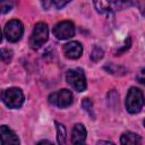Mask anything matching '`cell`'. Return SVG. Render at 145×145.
Wrapping results in <instances>:
<instances>
[{
    "label": "cell",
    "instance_id": "obj_1",
    "mask_svg": "<svg viewBox=\"0 0 145 145\" xmlns=\"http://www.w3.org/2000/svg\"><path fill=\"white\" fill-rule=\"evenodd\" d=\"M144 105V94L137 87H131L126 96V108L130 113H138Z\"/></svg>",
    "mask_w": 145,
    "mask_h": 145
},
{
    "label": "cell",
    "instance_id": "obj_17",
    "mask_svg": "<svg viewBox=\"0 0 145 145\" xmlns=\"http://www.w3.org/2000/svg\"><path fill=\"white\" fill-rule=\"evenodd\" d=\"M12 58V51L8 49H1V59L5 62H9Z\"/></svg>",
    "mask_w": 145,
    "mask_h": 145
},
{
    "label": "cell",
    "instance_id": "obj_8",
    "mask_svg": "<svg viewBox=\"0 0 145 145\" xmlns=\"http://www.w3.org/2000/svg\"><path fill=\"white\" fill-rule=\"evenodd\" d=\"M62 51H63V53H65V56L67 58H69V59H77L83 53V46H82V44L79 42L71 41V42H68V43L63 44Z\"/></svg>",
    "mask_w": 145,
    "mask_h": 145
},
{
    "label": "cell",
    "instance_id": "obj_4",
    "mask_svg": "<svg viewBox=\"0 0 145 145\" xmlns=\"http://www.w3.org/2000/svg\"><path fill=\"white\" fill-rule=\"evenodd\" d=\"M67 83L77 92H84L86 89V77L82 69H69L66 72Z\"/></svg>",
    "mask_w": 145,
    "mask_h": 145
},
{
    "label": "cell",
    "instance_id": "obj_12",
    "mask_svg": "<svg viewBox=\"0 0 145 145\" xmlns=\"http://www.w3.org/2000/svg\"><path fill=\"white\" fill-rule=\"evenodd\" d=\"M94 7L96 9L97 12H100L101 15L104 16H111L113 14V8L111 7L110 2L106 1H94Z\"/></svg>",
    "mask_w": 145,
    "mask_h": 145
},
{
    "label": "cell",
    "instance_id": "obj_18",
    "mask_svg": "<svg viewBox=\"0 0 145 145\" xmlns=\"http://www.w3.org/2000/svg\"><path fill=\"white\" fill-rule=\"evenodd\" d=\"M12 8V3L9 2V1H2L0 3V9H1V12L2 14H6L8 11H10Z\"/></svg>",
    "mask_w": 145,
    "mask_h": 145
},
{
    "label": "cell",
    "instance_id": "obj_5",
    "mask_svg": "<svg viewBox=\"0 0 145 145\" xmlns=\"http://www.w3.org/2000/svg\"><path fill=\"white\" fill-rule=\"evenodd\" d=\"M24 33V26L20 20L18 19H11L9 20L5 28H3V34L6 39L10 42H17L20 40Z\"/></svg>",
    "mask_w": 145,
    "mask_h": 145
},
{
    "label": "cell",
    "instance_id": "obj_7",
    "mask_svg": "<svg viewBox=\"0 0 145 145\" xmlns=\"http://www.w3.org/2000/svg\"><path fill=\"white\" fill-rule=\"evenodd\" d=\"M53 34L58 40H67L75 35V26L70 20L58 23L53 27Z\"/></svg>",
    "mask_w": 145,
    "mask_h": 145
},
{
    "label": "cell",
    "instance_id": "obj_10",
    "mask_svg": "<svg viewBox=\"0 0 145 145\" xmlns=\"http://www.w3.org/2000/svg\"><path fill=\"white\" fill-rule=\"evenodd\" d=\"M72 145H86V129L84 125L76 123L71 130Z\"/></svg>",
    "mask_w": 145,
    "mask_h": 145
},
{
    "label": "cell",
    "instance_id": "obj_15",
    "mask_svg": "<svg viewBox=\"0 0 145 145\" xmlns=\"http://www.w3.org/2000/svg\"><path fill=\"white\" fill-rule=\"evenodd\" d=\"M103 54H104V52H103V50L100 48V46H97V45H95L94 48H93V50H92V52H91V59L93 60V61H99V60H101L102 58H103Z\"/></svg>",
    "mask_w": 145,
    "mask_h": 145
},
{
    "label": "cell",
    "instance_id": "obj_2",
    "mask_svg": "<svg viewBox=\"0 0 145 145\" xmlns=\"http://www.w3.org/2000/svg\"><path fill=\"white\" fill-rule=\"evenodd\" d=\"M2 102L10 109H18L24 103V94L20 88L10 87L2 92Z\"/></svg>",
    "mask_w": 145,
    "mask_h": 145
},
{
    "label": "cell",
    "instance_id": "obj_25",
    "mask_svg": "<svg viewBox=\"0 0 145 145\" xmlns=\"http://www.w3.org/2000/svg\"><path fill=\"white\" fill-rule=\"evenodd\" d=\"M144 126H145V120H144Z\"/></svg>",
    "mask_w": 145,
    "mask_h": 145
},
{
    "label": "cell",
    "instance_id": "obj_6",
    "mask_svg": "<svg viewBox=\"0 0 145 145\" xmlns=\"http://www.w3.org/2000/svg\"><path fill=\"white\" fill-rule=\"evenodd\" d=\"M72 101H74V96H72L71 92L66 88L59 89V91L50 94V96H49V102L58 108L69 106L72 103Z\"/></svg>",
    "mask_w": 145,
    "mask_h": 145
},
{
    "label": "cell",
    "instance_id": "obj_9",
    "mask_svg": "<svg viewBox=\"0 0 145 145\" xmlns=\"http://www.w3.org/2000/svg\"><path fill=\"white\" fill-rule=\"evenodd\" d=\"M0 135H1L2 145H19L20 144L19 138L16 135V133L5 125H2L0 128Z\"/></svg>",
    "mask_w": 145,
    "mask_h": 145
},
{
    "label": "cell",
    "instance_id": "obj_14",
    "mask_svg": "<svg viewBox=\"0 0 145 145\" xmlns=\"http://www.w3.org/2000/svg\"><path fill=\"white\" fill-rule=\"evenodd\" d=\"M54 123L57 126V139H58V144L59 145H67V142H66V128H65V126L61 125L58 121H56Z\"/></svg>",
    "mask_w": 145,
    "mask_h": 145
},
{
    "label": "cell",
    "instance_id": "obj_20",
    "mask_svg": "<svg viewBox=\"0 0 145 145\" xmlns=\"http://www.w3.org/2000/svg\"><path fill=\"white\" fill-rule=\"evenodd\" d=\"M68 3H69V1H63V0H54V1H52V5L57 9H61V8H63Z\"/></svg>",
    "mask_w": 145,
    "mask_h": 145
},
{
    "label": "cell",
    "instance_id": "obj_23",
    "mask_svg": "<svg viewBox=\"0 0 145 145\" xmlns=\"http://www.w3.org/2000/svg\"><path fill=\"white\" fill-rule=\"evenodd\" d=\"M37 145H53V144L49 140H41V142L37 143Z\"/></svg>",
    "mask_w": 145,
    "mask_h": 145
},
{
    "label": "cell",
    "instance_id": "obj_16",
    "mask_svg": "<svg viewBox=\"0 0 145 145\" xmlns=\"http://www.w3.org/2000/svg\"><path fill=\"white\" fill-rule=\"evenodd\" d=\"M82 108L89 114V116H92L93 118H94V112H93V103H92V101L89 100V99H84L83 101H82Z\"/></svg>",
    "mask_w": 145,
    "mask_h": 145
},
{
    "label": "cell",
    "instance_id": "obj_21",
    "mask_svg": "<svg viewBox=\"0 0 145 145\" xmlns=\"http://www.w3.org/2000/svg\"><path fill=\"white\" fill-rule=\"evenodd\" d=\"M130 44H131V40L128 37L127 40H126V43H125V46L122 48V49H119L117 52H116V56H119L121 52H125L127 49H129V46H130Z\"/></svg>",
    "mask_w": 145,
    "mask_h": 145
},
{
    "label": "cell",
    "instance_id": "obj_13",
    "mask_svg": "<svg viewBox=\"0 0 145 145\" xmlns=\"http://www.w3.org/2000/svg\"><path fill=\"white\" fill-rule=\"evenodd\" d=\"M104 69L111 74V75H114V76H122L126 74V69L122 67V66H118V65H114V63H109V65H105L104 66Z\"/></svg>",
    "mask_w": 145,
    "mask_h": 145
},
{
    "label": "cell",
    "instance_id": "obj_11",
    "mask_svg": "<svg viewBox=\"0 0 145 145\" xmlns=\"http://www.w3.org/2000/svg\"><path fill=\"white\" fill-rule=\"evenodd\" d=\"M121 145H142V138L138 134L133 131H126L120 137Z\"/></svg>",
    "mask_w": 145,
    "mask_h": 145
},
{
    "label": "cell",
    "instance_id": "obj_3",
    "mask_svg": "<svg viewBox=\"0 0 145 145\" xmlns=\"http://www.w3.org/2000/svg\"><path fill=\"white\" fill-rule=\"evenodd\" d=\"M48 36H49V29H48V25L45 23H37L34 26V29L32 32V35L29 37V45L33 50H36L39 48H41L46 41H48Z\"/></svg>",
    "mask_w": 145,
    "mask_h": 145
},
{
    "label": "cell",
    "instance_id": "obj_19",
    "mask_svg": "<svg viewBox=\"0 0 145 145\" xmlns=\"http://www.w3.org/2000/svg\"><path fill=\"white\" fill-rule=\"evenodd\" d=\"M136 79H137V82H138L140 85L145 86V68H143V69L137 74Z\"/></svg>",
    "mask_w": 145,
    "mask_h": 145
},
{
    "label": "cell",
    "instance_id": "obj_24",
    "mask_svg": "<svg viewBox=\"0 0 145 145\" xmlns=\"http://www.w3.org/2000/svg\"><path fill=\"white\" fill-rule=\"evenodd\" d=\"M42 6L44 7V9H48L50 6H52V2H49V1H46V2H42Z\"/></svg>",
    "mask_w": 145,
    "mask_h": 145
},
{
    "label": "cell",
    "instance_id": "obj_22",
    "mask_svg": "<svg viewBox=\"0 0 145 145\" xmlns=\"http://www.w3.org/2000/svg\"><path fill=\"white\" fill-rule=\"evenodd\" d=\"M96 145H114V144L111 142H108V140H99L96 143Z\"/></svg>",
    "mask_w": 145,
    "mask_h": 145
}]
</instances>
